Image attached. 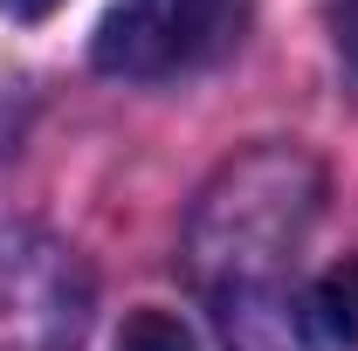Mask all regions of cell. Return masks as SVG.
<instances>
[{"mask_svg":"<svg viewBox=\"0 0 358 351\" xmlns=\"http://www.w3.org/2000/svg\"><path fill=\"white\" fill-rule=\"evenodd\" d=\"M241 28H248V0H110L90 55L103 76L166 83L227 55Z\"/></svg>","mask_w":358,"mask_h":351,"instance_id":"obj_1","label":"cell"},{"mask_svg":"<svg viewBox=\"0 0 358 351\" xmlns=\"http://www.w3.org/2000/svg\"><path fill=\"white\" fill-rule=\"evenodd\" d=\"M310 310H317V324H324V338H331V345L358 351V255H345L338 268H324Z\"/></svg>","mask_w":358,"mask_h":351,"instance_id":"obj_2","label":"cell"},{"mask_svg":"<svg viewBox=\"0 0 358 351\" xmlns=\"http://www.w3.org/2000/svg\"><path fill=\"white\" fill-rule=\"evenodd\" d=\"M117 351H200V338L173 310H131L124 331H117Z\"/></svg>","mask_w":358,"mask_h":351,"instance_id":"obj_3","label":"cell"},{"mask_svg":"<svg viewBox=\"0 0 358 351\" xmlns=\"http://www.w3.org/2000/svg\"><path fill=\"white\" fill-rule=\"evenodd\" d=\"M62 0H0V14L7 21H42V14H55Z\"/></svg>","mask_w":358,"mask_h":351,"instance_id":"obj_4","label":"cell"},{"mask_svg":"<svg viewBox=\"0 0 358 351\" xmlns=\"http://www.w3.org/2000/svg\"><path fill=\"white\" fill-rule=\"evenodd\" d=\"M338 42H345V55H352V69H358V0H345V21H338Z\"/></svg>","mask_w":358,"mask_h":351,"instance_id":"obj_5","label":"cell"}]
</instances>
